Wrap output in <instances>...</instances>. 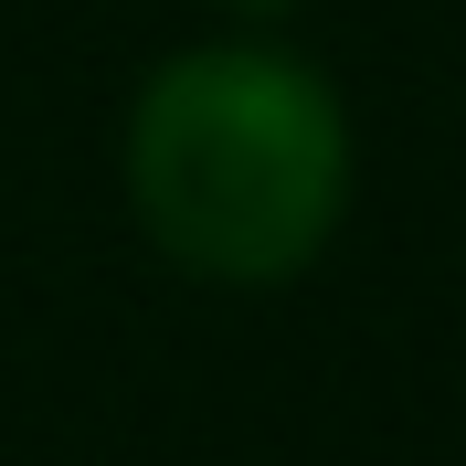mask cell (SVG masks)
I'll use <instances>...</instances> for the list:
<instances>
[{"instance_id": "obj_1", "label": "cell", "mask_w": 466, "mask_h": 466, "mask_svg": "<svg viewBox=\"0 0 466 466\" xmlns=\"http://www.w3.org/2000/svg\"><path fill=\"white\" fill-rule=\"evenodd\" d=\"M127 202L212 287H287L350 202V116L276 43H191L127 106Z\"/></svg>"}, {"instance_id": "obj_2", "label": "cell", "mask_w": 466, "mask_h": 466, "mask_svg": "<svg viewBox=\"0 0 466 466\" xmlns=\"http://www.w3.org/2000/svg\"><path fill=\"white\" fill-rule=\"evenodd\" d=\"M223 11H244V22H265V11H287V0H223Z\"/></svg>"}]
</instances>
